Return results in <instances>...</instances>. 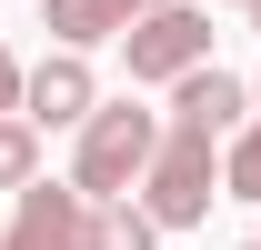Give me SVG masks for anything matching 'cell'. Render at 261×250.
<instances>
[{"label": "cell", "instance_id": "obj_1", "mask_svg": "<svg viewBox=\"0 0 261 250\" xmlns=\"http://www.w3.org/2000/svg\"><path fill=\"white\" fill-rule=\"evenodd\" d=\"M161 150V110H141V100H91V120H81V150H70V190L81 200H130L141 170Z\"/></svg>", "mask_w": 261, "mask_h": 250}, {"label": "cell", "instance_id": "obj_2", "mask_svg": "<svg viewBox=\"0 0 261 250\" xmlns=\"http://www.w3.org/2000/svg\"><path fill=\"white\" fill-rule=\"evenodd\" d=\"M211 200H221V160H211V140L161 120V150H151V170H141V220H151V230H201Z\"/></svg>", "mask_w": 261, "mask_h": 250}, {"label": "cell", "instance_id": "obj_3", "mask_svg": "<svg viewBox=\"0 0 261 250\" xmlns=\"http://www.w3.org/2000/svg\"><path fill=\"white\" fill-rule=\"evenodd\" d=\"M121 50H130V80H181V70H201L211 60V10H191V0H161V10H141L121 30Z\"/></svg>", "mask_w": 261, "mask_h": 250}, {"label": "cell", "instance_id": "obj_4", "mask_svg": "<svg viewBox=\"0 0 261 250\" xmlns=\"http://www.w3.org/2000/svg\"><path fill=\"white\" fill-rule=\"evenodd\" d=\"M91 100H100V80H91L81 50H50L40 70H20V120H31V130H81Z\"/></svg>", "mask_w": 261, "mask_h": 250}, {"label": "cell", "instance_id": "obj_5", "mask_svg": "<svg viewBox=\"0 0 261 250\" xmlns=\"http://www.w3.org/2000/svg\"><path fill=\"white\" fill-rule=\"evenodd\" d=\"M81 190L70 180H31L10 190V230H0V250H81Z\"/></svg>", "mask_w": 261, "mask_h": 250}, {"label": "cell", "instance_id": "obj_6", "mask_svg": "<svg viewBox=\"0 0 261 250\" xmlns=\"http://www.w3.org/2000/svg\"><path fill=\"white\" fill-rule=\"evenodd\" d=\"M241 110H251V80H231V70H181L171 80V130H201V140H231L241 130Z\"/></svg>", "mask_w": 261, "mask_h": 250}, {"label": "cell", "instance_id": "obj_7", "mask_svg": "<svg viewBox=\"0 0 261 250\" xmlns=\"http://www.w3.org/2000/svg\"><path fill=\"white\" fill-rule=\"evenodd\" d=\"M141 10H161V0H40V20L61 50H100V40H121Z\"/></svg>", "mask_w": 261, "mask_h": 250}, {"label": "cell", "instance_id": "obj_8", "mask_svg": "<svg viewBox=\"0 0 261 250\" xmlns=\"http://www.w3.org/2000/svg\"><path fill=\"white\" fill-rule=\"evenodd\" d=\"M81 250H161V230L141 220V200H91L81 210Z\"/></svg>", "mask_w": 261, "mask_h": 250}, {"label": "cell", "instance_id": "obj_9", "mask_svg": "<svg viewBox=\"0 0 261 250\" xmlns=\"http://www.w3.org/2000/svg\"><path fill=\"white\" fill-rule=\"evenodd\" d=\"M221 190H231V200H261V120L231 130V150H221Z\"/></svg>", "mask_w": 261, "mask_h": 250}, {"label": "cell", "instance_id": "obj_10", "mask_svg": "<svg viewBox=\"0 0 261 250\" xmlns=\"http://www.w3.org/2000/svg\"><path fill=\"white\" fill-rule=\"evenodd\" d=\"M31 180H40V130L0 120V190H31Z\"/></svg>", "mask_w": 261, "mask_h": 250}, {"label": "cell", "instance_id": "obj_11", "mask_svg": "<svg viewBox=\"0 0 261 250\" xmlns=\"http://www.w3.org/2000/svg\"><path fill=\"white\" fill-rule=\"evenodd\" d=\"M0 120H20V60H10V40H0Z\"/></svg>", "mask_w": 261, "mask_h": 250}, {"label": "cell", "instance_id": "obj_12", "mask_svg": "<svg viewBox=\"0 0 261 250\" xmlns=\"http://www.w3.org/2000/svg\"><path fill=\"white\" fill-rule=\"evenodd\" d=\"M251 30H261V0H251Z\"/></svg>", "mask_w": 261, "mask_h": 250}, {"label": "cell", "instance_id": "obj_13", "mask_svg": "<svg viewBox=\"0 0 261 250\" xmlns=\"http://www.w3.org/2000/svg\"><path fill=\"white\" fill-rule=\"evenodd\" d=\"M251 110H261V80H251Z\"/></svg>", "mask_w": 261, "mask_h": 250}, {"label": "cell", "instance_id": "obj_14", "mask_svg": "<svg viewBox=\"0 0 261 250\" xmlns=\"http://www.w3.org/2000/svg\"><path fill=\"white\" fill-rule=\"evenodd\" d=\"M241 250H261V240H241Z\"/></svg>", "mask_w": 261, "mask_h": 250}, {"label": "cell", "instance_id": "obj_15", "mask_svg": "<svg viewBox=\"0 0 261 250\" xmlns=\"http://www.w3.org/2000/svg\"><path fill=\"white\" fill-rule=\"evenodd\" d=\"M241 10H251V0H241Z\"/></svg>", "mask_w": 261, "mask_h": 250}]
</instances>
